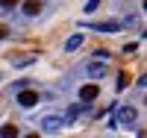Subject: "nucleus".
<instances>
[{
  "instance_id": "obj_8",
  "label": "nucleus",
  "mask_w": 147,
  "mask_h": 138,
  "mask_svg": "<svg viewBox=\"0 0 147 138\" xmlns=\"http://www.w3.org/2000/svg\"><path fill=\"white\" fill-rule=\"evenodd\" d=\"M77 115H80V106H71V109L65 112V118H62V127H71V123L77 120Z\"/></svg>"
},
{
  "instance_id": "obj_9",
  "label": "nucleus",
  "mask_w": 147,
  "mask_h": 138,
  "mask_svg": "<svg viewBox=\"0 0 147 138\" xmlns=\"http://www.w3.org/2000/svg\"><path fill=\"white\" fill-rule=\"evenodd\" d=\"M0 138H18V127H12V123L0 127Z\"/></svg>"
},
{
  "instance_id": "obj_6",
  "label": "nucleus",
  "mask_w": 147,
  "mask_h": 138,
  "mask_svg": "<svg viewBox=\"0 0 147 138\" xmlns=\"http://www.w3.org/2000/svg\"><path fill=\"white\" fill-rule=\"evenodd\" d=\"M85 73H88V77H94V79H103L109 71H106V65H100V62H91V65L85 68Z\"/></svg>"
},
{
  "instance_id": "obj_11",
  "label": "nucleus",
  "mask_w": 147,
  "mask_h": 138,
  "mask_svg": "<svg viewBox=\"0 0 147 138\" xmlns=\"http://www.w3.org/2000/svg\"><path fill=\"white\" fill-rule=\"evenodd\" d=\"M127 85H129V73H121L118 77V88H127Z\"/></svg>"
},
{
  "instance_id": "obj_2",
  "label": "nucleus",
  "mask_w": 147,
  "mask_h": 138,
  "mask_svg": "<svg viewBox=\"0 0 147 138\" xmlns=\"http://www.w3.org/2000/svg\"><path fill=\"white\" fill-rule=\"evenodd\" d=\"M35 103H38V94H35V91H30V88H21V91H18V106L32 109Z\"/></svg>"
},
{
  "instance_id": "obj_4",
  "label": "nucleus",
  "mask_w": 147,
  "mask_h": 138,
  "mask_svg": "<svg viewBox=\"0 0 147 138\" xmlns=\"http://www.w3.org/2000/svg\"><path fill=\"white\" fill-rule=\"evenodd\" d=\"M97 94H100V88H97V85H82V88H80V100H82V103L97 100Z\"/></svg>"
},
{
  "instance_id": "obj_7",
  "label": "nucleus",
  "mask_w": 147,
  "mask_h": 138,
  "mask_svg": "<svg viewBox=\"0 0 147 138\" xmlns=\"http://www.w3.org/2000/svg\"><path fill=\"white\" fill-rule=\"evenodd\" d=\"M38 12H41V0H27V3H24V15L35 18Z\"/></svg>"
},
{
  "instance_id": "obj_14",
  "label": "nucleus",
  "mask_w": 147,
  "mask_h": 138,
  "mask_svg": "<svg viewBox=\"0 0 147 138\" xmlns=\"http://www.w3.org/2000/svg\"><path fill=\"white\" fill-rule=\"evenodd\" d=\"M0 38H6V27H0Z\"/></svg>"
},
{
  "instance_id": "obj_3",
  "label": "nucleus",
  "mask_w": 147,
  "mask_h": 138,
  "mask_svg": "<svg viewBox=\"0 0 147 138\" xmlns=\"http://www.w3.org/2000/svg\"><path fill=\"white\" fill-rule=\"evenodd\" d=\"M41 129H44L47 135H56V132H62V118H56V115L44 118V120H41Z\"/></svg>"
},
{
  "instance_id": "obj_10",
  "label": "nucleus",
  "mask_w": 147,
  "mask_h": 138,
  "mask_svg": "<svg viewBox=\"0 0 147 138\" xmlns=\"http://www.w3.org/2000/svg\"><path fill=\"white\" fill-rule=\"evenodd\" d=\"M80 44H82V32H77V35H71V38H68V44H65V47H68V50H77Z\"/></svg>"
},
{
  "instance_id": "obj_12",
  "label": "nucleus",
  "mask_w": 147,
  "mask_h": 138,
  "mask_svg": "<svg viewBox=\"0 0 147 138\" xmlns=\"http://www.w3.org/2000/svg\"><path fill=\"white\" fill-rule=\"evenodd\" d=\"M21 3V0H0V6H3V9H12V6H18Z\"/></svg>"
},
{
  "instance_id": "obj_13",
  "label": "nucleus",
  "mask_w": 147,
  "mask_h": 138,
  "mask_svg": "<svg viewBox=\"0 0 147 138\" xmlns=\"http://www.w3.org/2000/svg\"><path fill=\"white\" fill-rule=\"evenodd\" d=\"M97 6H100V0H88V3H85V12H94Z\"/></svg>"
},
{
  "instance_id": "obj_1",
  "label": "nucleus",
  "mask_w": 147,
  "mask_h": 138,
  "mask_svg": "<svg viewBox=\"0 0 147 138\" xmlns=\"http://www.w3.org/2000/svg\"><path fill=\"white\" fill-rule=\"evenodd\" d=\"M136 120H138V109L136 106H121L118 109V120L115 123H121V127H132Z\"/></svg>"
},
{
  "instance_id": "obj_5",
  "label": "nucleus",
  "mask_w": 147,
  "mask_h": 138,
  "mask_svg": "<svg viewBox=\"0 0 147 138\" xmlns=\"http://www.w3.org/2000/svg\"><path fill=\"white\" fill-rule=\"evenodd\" d=\"M88 30H97V32H118L121 24H115V21H103V24H88Z\"/></svg>"
}]
</instances>
